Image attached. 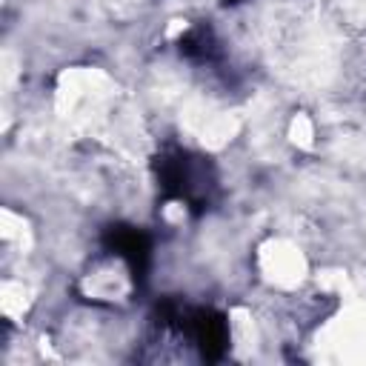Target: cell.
<instances>
[{
	"label": "cell",
	"instance_id": "obj_1",
	"mask_svg": "<svg viewBox=\"0 0 366 366\" xmlns=\"http://www.w3.org/2000/svg\"><path fill=\"white\" fill-rule=\"evenodd\" d=\"M157 183L169 197L183 200L189 206H197L206 197V186H209L206 172L186 152H166L157 160Z\"/></svg>",
	"mask_w": 366,
	"mask_h": 366
},
{
	"label": "cell",
	"instance_id": "obj_2",
	"mask_svg": "<svg viewBox=\"0 0 366 366\" xmlns=\"http://www.w3.org/2000/svg\"><path fill=\"white\" fill-rule=\"evenodd\" d=\"M106 252L117 260H123V266L132 272L134 283L146 277L149 272V260H152V240L143 229L137 226H112L103 237Z\"/></svg>",
	"mask_w": 366,
	"mask_h": 366
},
{
	"label": "cell",
	"instance_id": "obj_3",
	"mask_svg": "<svg viewBox=\"0 0 366 366\" xmlns=\"http://www.w3.org/2000/svg\"><path fill=\"white\" fill-rule=\"evenodd\" d=\"M180 54L189 57V60H197V63L214 60L217 43H214V37H212L209 29H189V31L180 37Z\"/></svg>",
	"mask_w": 366,
	"mask_h": 366
},
{
	"label": "cell",
	"instance_id": "obj_4",
	"mask_svg": "<svg viewBox=\"0 0 366 366\" xmlns=\"http://www.w3.org/2000/svg\"><path fill=\"white\" fill-rule=\"evenodd\" d=\"M223 3H229V6H234V3H240V0H223Z\"/></svg>",
	"mask_w": 366,
	"mask_h": 366
}]
</instances>
